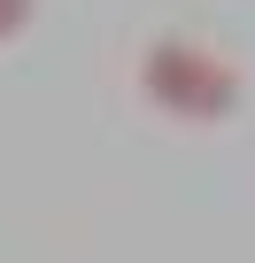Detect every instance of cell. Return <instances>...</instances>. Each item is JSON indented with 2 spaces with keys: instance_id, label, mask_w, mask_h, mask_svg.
Returning a JSON list of instances; mask_svg holds the SVG:
<instances>
[{
  "instance_id": "2",
  "label": "cell",
  "mask_w": 255,
  "mask_h": 263,
  "mask_svg": "<svg viewBox=\"0 0 255 263\" xmlns=\"http://www.w3.org/2000/svg\"><path fill=\"white\" fill-rule=\"evenodd\" d=\"M31 16H39V0H0V47H16L31 31Z\"/></svg>"
},
{
  "instance_id": "1",
  "label": "cell",
  "mask_w": 255,
  "mask_h": 263,
  "mask_svg": "<svg viewBox=\"0 0 255 263\" xmlns=\"http://www.w3.org/2000/svg\"><path fill=\"white\" fill-rule=\"evenodd\" d=\"M140 93H147V108H163L178 124H224V116H240L247 78H240L232 54H217L201 39H147Z\"/></svg>"
}]
</instances>
